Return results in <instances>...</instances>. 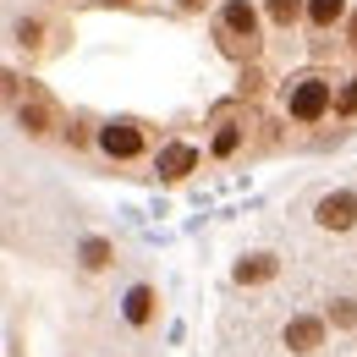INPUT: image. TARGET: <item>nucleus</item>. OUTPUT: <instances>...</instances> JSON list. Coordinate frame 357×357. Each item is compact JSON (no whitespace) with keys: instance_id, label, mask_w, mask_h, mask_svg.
<instances>
[{"instance_id":"1","label":"nucleus","mask_w":357,"mask_h":357,"mask_svg":"<svg viewBox=\"0 0 357 357\" xmlns=\"http://www.w3.org/2000/svg\"><path fill=\"white\" fill-rule=\"evenodd\" d=\"M280 105H286V116H291L297 127H319V121L335 116V89H330V77H319V72H297V77H286Z\"/></svg>"},{"instance_id":"2","label":"nucleus","mask_w":357,"mask_h":357,"mask_svg":"<svg viewBox=\"0 0 357 357\" xmlns=\"http://www.w3.org/2000/svg\"><path fill=\"white\" fill-rule=\"evenodd\" d=\"M215 39H220V55L231 61H253L259 55V6H248V0H225L220 17H215Z\"/></svg>"},{"instance_id":"3","label":"nucleus","mask_w":357,"mask_h":357,"mask_svg":"<svg viewBox=\"0 0 357 357\" xmlns=\"http://www.w3.org/2000/svg\"><path fill=\"white\" fill-rule=\"evenodd\" d=\"M313 225L319 231H352L357 225V192L352 187H330V192H319V204H313Z\"/></svg>"},{"instance_id":"4","label":"nucleus","mask_w":357,"mask_h":357,"mask_svg":"<svg viewBox=\"0 0 357 357\" xmlns=\"http://www.w3.org/2000/svg\"><path fill=\"white\" fill-rule=\"evenodd\" d=\"M99 149L110 160H137L149 149V132H143V121H132V116H116V121L99 127Z\"/></svg>"},{"instance_id":"5","label":"nucleus","mask_w":357,"mask_h":357,"mask_svg":"<svg viewBox=\"0 0 357 357\" xmlns=\"http://www.w3.org/2000/svg\"><path fill=\"white\" fill-rule=\"evenodd\" d=\"M17 127L28 137H50L61 127V110H55V99L45 89H28V99H17Z\"/></svg>"},{"instance_id":"6","label":"nucleus","mask_w":357,"mask_h":357,"mask_svg":"<svg viewBox=\"0 0 357 357\" xmlns=\"http://www.w3.org/2000/svg\"><path fill=\"white\" fill-rule=\"evenodd\" d=\"M324 335H330V319H319V313H291L286 330H280V341H286L297 357H313L324 347Z\"/></svg>"},{"instance_id":"7","label":"nucleus","mask_w":357,"mask_h":357,"mask_svg":"<svg viewBox=\"0 0 357 357\" xmlns=\"http://www.w3.org/2000/svg\"><path fill=\"white\" fill-rule=\"evenodd\" d=\"M198 160H204V154H198V143L176 137V143H165V149L154 154V171H160L165 181H181V176H192V171H198Z\"/></svg>"},{"instance_id":"8","label":"nucleus","mask_w":357,"mask_h":357,"mask_svg":"<svg viewBox=\"0 0 357 357\" xmlns=\"http://www.w3.org/2000/svg\"><path fill=\"white\" fill-rule=\"evenodd\" d=\"M248 127H253V121H236V110H220V116H215V137H209V154H215V160H236L242 143H248Z\"/></svg>"},{"instance_id":"9","label":"nucleus","mask_w":357,"mask_h":357,"mask_svg":"<svg viewBox=\"0 0 357 357\" xmlns=\"http://www.w3.org/2000/svg\"><path fill=\"white\" fill-rule=\"evenodd\" d=\"M275 275H280V259H275V253H248L242 264L231 269L236 286H264V280H275Z\"/></svg>"},{"instance_id":"10","label":"nucleus","mask_w":357,"mask_h":357,"mask_svg":"<svg viewBox=\"0 0 357 357\" xmlns=\"http://www.w3.org/2000/svg\"><path fill=\"white\" fill-rule=\"evenodd\" d=\"M154 308H160V297H154V286H132L127 291V303H121V319L143 330V324H154Z\"/></svg>"},{"instance_id":"11","label":"nucleus","mask_w":357,"mask_h":357,"mask_svg":"<svg viewBox=\"0 0 357 357\" xmlns=\"http://www.w3.org/2000/svg\"><path fill=\"white\" fill-rule=\"evenodd\" d=\"M352 11H347V0H308V28L313 33H330L335 22H347Z\"/></svg>"},{"instance_id":"12","label":"nucleus","mask_w":357,"mask_h":357,"mask_svg":"<svg viewBox=\"0 0 357 357\" xmlns=\"http://www.w3.org/2000/svg\"><path fill=\"white\" fill-rule=\"evenodd\" d=\"M264 17L275 28H297L308 17V0H264Z\"/></svg>"},{"instance_id":"13","label":"nucleus","mask_w":357,"mask_h":357,"mask_svg":"<svg viewBox=\"0 0 357 357\" xmlns=\"http://www.w3.org/2000/svg\"><path fill=\"white\" fill-rule=\"evenodd\" d=\"M77 253H83V269H105L110 259H116V248H110L105 236H89V242H83Z\"/></svg>"},{"instance_id":"14","label":"nucleus","mask_w":357,"mask_h":357,"mask_svg":"<svg viewBox=\"0 0 357 357\" xmlns=\"http://www.w3.org/2000/svg\"><path fill=\"white\" fill-rule=\"evenodd\" d=\"M335 116H357V77L335 83Z\"/></svg>"},{"instance_id":"15","label":"nucleus","mask_w":357,"mask_h":357,"mask_svg":"<svg viewBox=\"0 0 357 357\" xmlns=\"http://www.w3.org/2000/svg\"><path fill=\"white\" fill-rule=\"evenodd\" d=\"M324 319H330L335 330H357V303H347V297H341V303H330V313H324Z\"/></svg>"},{"instance_id":"16","label":"nucleus","mask_w":357,"mask_h":357,"mask_svg":"<svg viewBox=\"0 0 357 357\" xmlns=\"http://www.w3.org/2000/svg\"><path fill=\"white\" fill-rule=\"evenodd\" d=\"M39 39H45V22L39 17H22L17 22V45H39Z\"/></svg>"},{"instance_id":"17","label":"nucleus","mask_w":357,"mask_h":357,"mask_svg":"<svg viewBox=\"0 0 357 357\" xmlns=\"http://www.w3.org/2000/svg\"><path fill=\"white\" fill-rule=\"evenodd\" d=\"M347 45L357 50V11H352V17H347Z\"/></svg>"},{"instance_id":"18","label":"nucleus","mask_w":357,"mask_h":357,"mask_svg":"<svg viewBox=\"0 0 357 357\" xmlns=\"http://www.w3.org/2000/svg\"><path fill=\"white\" fill-rule=\"evenodd\" d=\"M181 11H204V6H209V0H176Z\"/></svg>"},{"instance_id":"19","label":"nucleus","mask_w":357,"mask_h":357,"mask_svg":"<svg viewBox=\"0 0 357 357\" xmlns=\"http://www.w3.org/2000/svg\"><path fill=\"white\" fill-rule=\"evenodd\" d=\"M105 6H132V0H105Z\"/></svg>"}]
</instances>
